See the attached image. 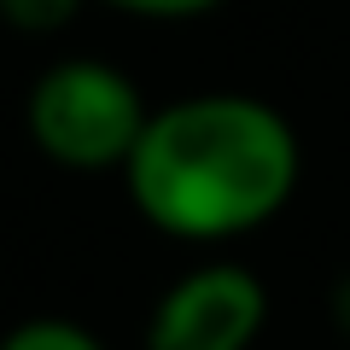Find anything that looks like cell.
Returning <instances> with one entry per match:
<instances>
[{
  "instance_id": "obj_2",
  "label": "cell",
  "mask_w": 350,
  "mask_h": 350,
  "mask_svg": "<svg viewBox=\"0 0 350 350\" xmlns=\"http://www.w3.org/2000/svg\"><path fill=\"white\" fill-rule=\"evenodd\" d=\"M146 117H152V105L135 88V76L105 59L47 64L29 82V100H24V129L36 140V152L76 175L123 170Z\"/></svg>"
},
{
  "instance_id": "obj_5",
  "label": "cell",
  "mask_w": 350,
  "mask_h": 350,
  "mask_svg": "<svg viewBox=\"0 0 350 350\" xmlns=\"http://www.w3.org/2000/svg\"><path fill=\"white\" fill-rule=\"evenodd\" d=\"M88 0H0V24L18 36H59L76 24Z\"/></svg>"
},
{
  "instance_id": "obj_6",
  "label": "cell",
  "mask_w": 350,
  "mask_h": 350,
  "mask_svg": "<svg viewBox=\"0 0 350 350\" xmlns=\"http://www.w3.org/2000/svg\"><path fill=\"white\" fill-rule=\"evenodd\" d=\"M94 6H111L123 18H146V24H181V18H204L228 0H94Z\"/></svg>"
},
{
  "instance_id": "obj_3",
  "label": "cell",
  "mask_w": 350,
  "mask_h": 350,
  "mask_svg": "<svg viewBox=\"0 0 350 350\" xmlns=\"http://www.w3.org/2000/svg\"><path fill=\"white\" fill-rule=\"evenodd\" d=\"M269 321V286L257 269L211 257L175 275L146 315V350H251Z\"/></svg>"
},
{
  "instance_id": "obj_1",
  "label": "cell",
  "mask_w": 350,
  "mask_h": 350,
  "mask_svg": "<svg viewBox=\"0 0 350 350\" xmlns=\"http://www.w3.org/2000/svg\"><path fill=\"white\" fill-rule=\"evenodd\" d=\"M304 175L298 129L257 94H187L146 117L123 163L129 199L158 234L245 239L292 204Z\"/></svg>"
},
{
  "instance_id": "obj_4",
  "label": "cell",
  "mask_w": 350,
  "mask_h": 350,
  "mask_svg": "<svg viewBox=\"0 0 350 350\" xmlns=\"http://www.w3.org/2000/svg\"><path fill=\"white\" fill-rule=\"evenodd\" d=\"M0 350H105V338L70 315H29L0 338Z\"/></svg>"
}]
</instances>
